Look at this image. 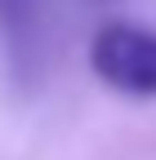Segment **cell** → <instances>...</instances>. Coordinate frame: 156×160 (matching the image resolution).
I'll return each mask as SVG.
<instances>
[{"instance_id":"6da1fadb","label":"cell","mask_w":156,"mask_h":160,"mask_svg":"<svg viewBox=\"0 0 156 160\" xmlns=\"http://www.w3.org/2000/svg\"><path fill=\"white\" fill-rule=\"evenodd\" d=\"M89 71L125 98H156V27L103 22L89 40Z\"/></svg>"},{"instance_id":"7a4b0ae2","label":"cell","mask_w":156,"mask_h":160,"mask_svg":"<svg viewBox=\"0 0 156 160\" xmlns=\"http://www.w3.org/2000/svg\"><path fill=\"white\" fill-rule=\"evenodd\" d=\"M0 40L9 67L18 76H31L40 58V0H0Z\"/></svg>"}]
</instances>
